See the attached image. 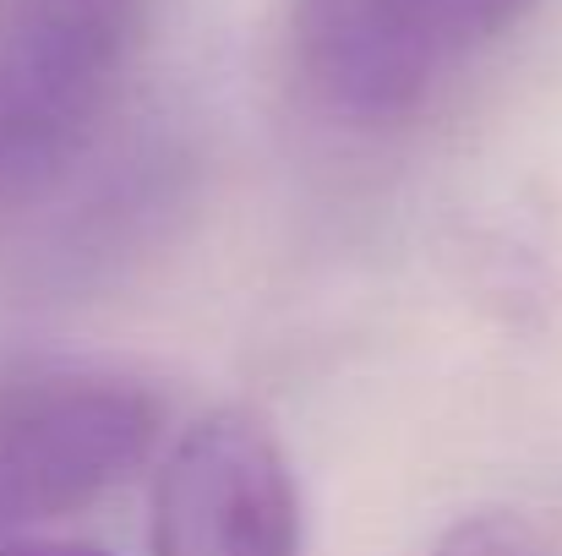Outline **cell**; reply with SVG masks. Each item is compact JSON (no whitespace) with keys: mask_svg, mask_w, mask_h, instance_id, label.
Returning <instances> with one entry per match:
<instances>
[{"mask_svg":"<svg viewBox=\"0 0 562 556\" xmlns=\"http://www.w3.org/2000/svg\"><path fill=\"white\" fill-rule=\"evenodd\" d=\"M159 425V393L121 371L33 366L0 376V552L121 486L154 453Z\"/></svg>","mask_w":562,"mask_h":556,"instance_id":"obj_1","label":"cell"},{"mask_svg":"<svg viewBox=\"0 0 562 556\" xmlns=\"http://www.w3.org/2000/svg\"><path fill=\"white\" fill-rule=\"evenodd\" d=\"M541 0H295L290 38L312 99L345 121L420 110Z\"/></svg>","mask_w":562,"mask_h":556,"instance_id":"obj_2","label":"cell"},{"mask_svg":"<svg viewBox=\"0 0 562 556\" xmlns=\"http://www.w3.org/2000/svg\"><path fill=\"white\" fill-rule=\"evenodd\" d=\"M143 27L148 0H0V191L88 137Z\"/></svg>","mask_w":562,"mask_h":556,"instance_id":"obj_3","label":"cell"},{"mask_svg":"<svg viewBox=\"0 0 562 556\" xmlns=\"http://www.w3.org/2000/svg\"><path fill=\"white\" fill-rule=\"evenodd\" d=\"M154 556H301V491L257 415L213 409L176 436L154 480Z\"/></svg>","mask_w":562,"mask_h":556,"instance_id":"obj_4","label":"cell"},{"mask_svg":"<svg viewBox=\"0 0 562 556\" xmlns=\"http://www.w3.org/2000/svg\"><path fill=\"white\" fill-rule=\"evenodd\" d=\"M431 556H562L552 524H541L536 513H514V508H492V513H470L459 519Z\"/></svg>","mask_w":562,"mask_h":556,"instance_id":"obj_5","label":"cell"},{"mask_svg":"<svg viewBox=\"0 0 562 556\" xmlns=\"http://www.w3.org/2000/svg\"><path fill=\"white\" fill-rule=\"evenodd\" d=\"M0 556H104V552H93V546H66V541H16V546H5Z\"/></svg>","mask_w":562,"mask_h":556,"instance_id":"obj_6","label":"cell"}]
</instances>
